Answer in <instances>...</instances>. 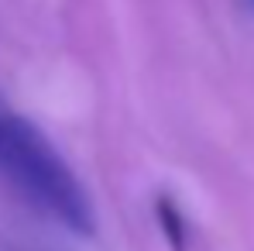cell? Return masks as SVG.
I'll use <instances>...</instances> for the list:
<instances>
[{
  "label": "cell",
  "mask_w": 254,
  "mask_h": 251,
  "mask_svg": "<svg viewBox=\"0 0 254 251\" xmlns=\"http://www.w3.org/2000/svg\"><path fill=\"white\" fill-rule=\"evenodd\" d=\"M0 175L31 207L59 220L72 234L89 238L96 231V210L76 172L38 127L10 107H0Z\"/></svg>",
  "instance_id": "cell-1"
},
{
  "label": "cell",
  "mask_w": 254,
  "mask_h": 251,
  "mask_svg": "<svg viewBox=\"0 0 254 251\" xmlns=\"http://www.w3.org/2000/svg\"><path fill=\"white\" fill-rule=\"evenodd\" d=\"M155 217H158V227H162V234H165V241H169L172 251H186L189 248V227H186V217H182V210L175 207L172 196H158V200H155Z\"/></svg>",
  "instance_id": "cell-2"
},
{
  "label": "cell",
  "mask_w": 254,
  "mask_h": 251,
  "mask_svg": "<svg viewBox=\"0 0 254 251\" xmlns=\"http://www.w3.org/2000/svg\"><path fill=\"white\" fill-rule=\"evenodd\" d=\"M241 3H244V10H251V14H254V0H241Z\"/></svg>",
  "instance_id": "cell-3"
}]
</instances>
